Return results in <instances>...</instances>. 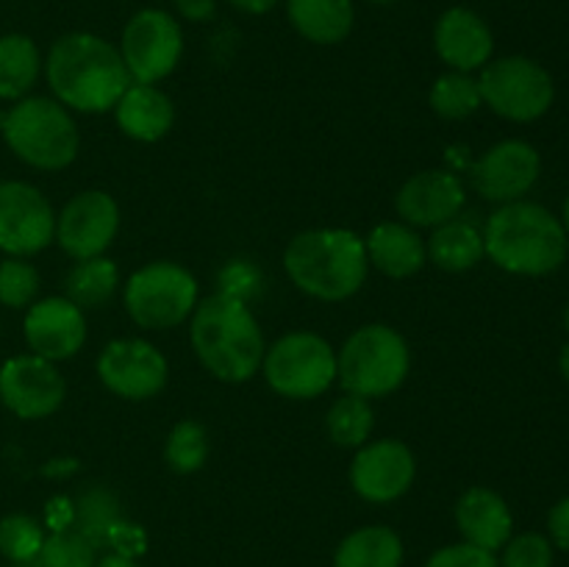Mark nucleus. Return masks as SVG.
I'll list each match as a JSON object with an SVG mask.
<instances>
[{
  "label": "nucleus",
  "instance_id": "obj_1",
  "mask_svg": "<svg viewBox=\"0 0 569 567\" xmlns=\"http://www.w3.org/2000/svg\"><path fill=\"white\" fill-rule=\"evenodd\" d=\"M44 76L64 109L103 115L131 87L120 50L94 33H67L56 39L44 59Z\"/></svg>",
  "mask_w": 569,
  "mask_h": 567
},
{
  "label": "nucleus",
  "instance_id": "obj_2",
  "mask_svg": "<svg viewBox=\"0 0 569 567\" xmlns=\"http://www.w3.org/2000/svg\"><path fill=\"white\" fill-rule=\"evenodd\" d=\"M189 339L200 365L228 384L250 381L267 354L253 311L231 292H217L194 306Z\"/></svg>",
  "mask_w": 569,
  "mask_h": 567
},
{
  "label": "nucleus",
  "instance_id": "obj_3",
  "mask_svg": "<svg viewBox=\"0 0 569 567\" xmlns=\"http://www.w3.org/2000/svg\"><path fill=\"white\" fill-rule=\"evenodd\" d=\"M569 237L559 217L531 200L503 203L483 228L489 259L515 276H548L567 259Z\"/></svg>",
  "mask_w": 569,
  "mask_h": 567
},
{
  "label": "nucleus",
  "instance_id": "obj_4",
  "mask_svg": "<svg viewBox=\"0 0 569 567\" xmlns=\"http://www.w3.org/2000/svg\"><path fill=\"white\" fill-rule=\"evenodd\" d=\"M283 267L300 292L317 300H348L370 272L365 239L348 228H311L283 250Z\"/></svg>",
  "mask_w": 569,
  "mask_h": 567
},
{
  "label": "nucleus",
  "instance_id": "obj_5",
  "mask_svg": "<svg viewBox=\"0 0 569 567\" xmlns=\"http://www.w3.org/2000/svg\"><path fill=\"white\" fill-rule=\"evenodd\" d=\"M3 139L17 159L37 170H64L76 161L81 137L56 98H22L6 111Z\"/></svg>",
  "mask_w": 569,
  "mask_h": 567
},
{
  "label": "nucleus",
  "instance_id": "obj_6",
  "mask_svg": "<svg viewBox=\"0 0 569 567\" xmlns=\"http://www.w3.org/2000/svg\"><path fill=\"white\" fill-rule=\"evenodd\" d=\"M409 367V345L383 322L361 326L350 334L337 356V378L345 392L367 400L392 395L406 381Z\"/></svg>",
  "mask_w": 569,
  "mask_h": 567
},
{
  "label": "nucleus",
  "instance_id": "obj_7",
  "mask_svg": "<svg viewBox=\"0 0 569 567\" xmlns=\"http://www.w3.org/2000/svg\"><path fill=\"white\" fill-rule=\"evenodd\" d=\"M198 306V281L187 267L176 261H150L139 267L126 284V311L137 326L164 328L181 326Z\"/></svg>",
  "mask_w": 569,
  "mask_h": 567
},
{
  "label": "nucleus",
  "instance_id": "obj_8",
  "mask_svg": "<svg viewBox=\"0 0 569 567\" xmlns=\"http://www.w3.org/2000/svg\"><path fill=\"white\" fill-rule=\"evenodd\" d=\"M267 384L292 400H311L337 381V354L320 334L292 331L267 348L261 361Z\"/></svg>",
  "mask_w": 569,
  "mask_h": 567
},
{
  "label": "nucleus",
  "instance_id": "obj_9",
  "mask_svg": "<svg viewBox=\"0 0 569 567\" xmlns=\"http://www.w3.org/2000/svg\"><path fill=\"white\" fill-rule=\"evenodd\" d=\"M481 100L511 122H533L553 106L556 87L550 72L528 56H503L481 67Z\"/></svg>",
  "mask_w": 569,
  "mask_h": 567
},
{
  "label": "nucleus",
  "instance_id": "obj_10",
  "mask_svg": "<svg viewBox=\"0 0 569 567\" xmlns=\"http://www.w3.org/2000/svg\"><path fill=\"white\" fill-rule=\"evenodd\" d=\"M120 56L133 83H156L170 76L183 53L181 26L161 9H142L122 28Z\"/></svg>",
  "mask_w": 569,
  "mask_h": 567
},
{
  "label": "nucleus",
  "instance_id": "obj_11",
  "mask_svg": "<svg viewBox=\"0 0 569 567\" xmlns=\"http://www.w3.org/2000/svg\"><path fill=\"white\" fill-rule=\"evenodd\" d=\"M56 239V211L33 183L0 181V250L33 256Z\"/></svg>",
  "mask_w": 569,
  "mask_h": 567
},
{
  "label": "nucleus",
  "instance_id": "obj_12",
  "mask_svg": "<svg viewBox=\"0 0 569 567\" xmlns=\"http://www.w3.org/2000/svg\"><path fill=\"white\" fill-rule=\"evenodd\" d=\"M98 378L126 400H148L167 387L164 354L144 339H114L98 356Z\"/></svg>",
  "mask_w": 569,
  "mask_h": 567
},
{
  "label": "nucleus",
  "instance_id": "obj_13",
  "mask_svg": "<svg viewBox=\"0 0 569 567\" xmlns=\"http://www.w3.org/2000/svg\"><path fill=\"white\" fill-rule=\"evenodd\" d=\"M67 384L56 361L37 354L14 356L0 367V400L22 420H42L64 404Z\"/></svg>",
  "mask_w": 569,
  "mask_h": 567
},
{
  "label": "nucleus",
  "instance_id": "obj_14",
  "mask_svg": "<svg viewBox=\"0 0 569 567\" xmlns=\"http://www.w3.org/2000/svg\"><path fill=\"white\" fill-rule=\"evenodd\" d=\"M117 228H120V209L114 198L100 189H87L67 200L61 215H56L53 242H59L72 259H92L103 256L106 248L114 242Z\"/></svg>",
  "mask_w": 569,
  "mask_h": 567
},
{
  "label": "nucleus",
  "instance_id": "obj_15",
  "mask_svg": "<svg viewBox=\"0 0 569 567\" xmlns=\"http://www.w3.org/2000/svg\"><path fill=\"white\" fill-rule=\"evenodd\" d=\"M417 476V461L400 439L365 442L350 465V484L367 504H392L403 498Z\"/></svg>",
  "mask_w": 569,
  "mask_h": 567
},
{
  "label": "nucleus",
  "instance_id": "obj_16",
  "mask_svg": "<svg viewBox=\"0 0 569 567\" xmlns=\"http://www.w3.org/2000/svg\"><path fill=\"white\" fill-rule=\"evenodd\" d=\"M542 172L537 148L522 139H503L492 145L472 167V187L495 203H515L533 189Z\"/></svg>",
  "mask_w": 569,
  "mask_h": 567
},
{
  "label": "nucleus",
  "instance_id": "obj_17",
  "mask_svg": "<svg viewBox=\"0 0 569 567\" xmlns=\"http://www.w3.org/2000/svg\"><path fill=\"white\" fill-rule=\"evenodd\" d=\"M22 331H26L28 348L48 361L72 359L87 342L83 311L67 298L33 300L28 306Z\"/></svg>",
  "mask_w": 569,
  "mask_h": 567
},
{
  "label": "nucleus",
  "instance_id": "obj_18",
  "mask_svg": "<svg viewBox=\"0 0 569 567\" xmlns=\"http://www.w3.org/2000/svg\"><path fill=\"white\" fill-rule=\"evenodd\" d=\"M395 206L406 226L437 228L459 217L465 206V187L448 170L417 172L400 187Z\"/></svg>",
  "mask_w": 569,
  "mask_h": 567
},
{
  "label": "nucleus",
  "instance_id": "obj_19",
  "mask_svg": "<svg viewBox=\"0 0 569 567\" xmlns=\"http://www.w3.org/2000/svg\"><path fill=\"white\" fill-rule=\"evenodd\" d=\"M433 48L448 67L459 72H472L492 61L495 37L478 11L467 9V6H453L437 20Z\"/></svg>",
  "mask_w": 569,
  "mask_h": 567
},
{
  "label": "nucleus",
  "instance_id": "obj_20",
  "mask_svg": "<svg viewBox=\"0 0 569 567\" xmlns=\"http://www.w3.org/2000/svg\"><path fill=\"white\" fill-rule=\"evenodd\" d=\"M456 526L465 543L483 550H500L511 539L515 517L503 495L489 487H470L456 504Z\"/></svg>",
  "mask_w": 569,
  "mask_h": 567
},
{
  "label": "nucleus",
  "instance_id": "obj_21",
  "mask_svg": "<svg viewBox=\"0 0 569 567\" xmlns=\"http://www.w3.org/2000/svg\"><path fill=\"white\" fill-rule=\"evenodd\" d=\"M117 126L137 142H156L176 120L172 100L156 83H131L114 106Z\"/></svg>",
  "mask_w": 569,
  "mask_h": 567
},
{
  "label": "nucleus",
  "instance_id": "obj_22",
  "mask_svg": "<svg viewBox=\"0 0 569 567\" xmlns=\"http://www.w3.org/2000/svg\"><path fill=\"white\" fill-rule=\"evenodd\" d=\"M367 259L389 278H409L426 265V245L406 222H381L365 239Z\"/></svg>",
  "mask_w": 569,
  "mask_h": 567
},
{
  "label": "nucleus",
  "instance_id": "obj_23",
  "mask_svg": "<svg viewBox=\"0 0 569 567\" xmlns=\"http://www.w3.org/2000/svg\"><path fill=\"white\" fill-rule=\"evenodd\" d=\"M289 22L315 44H337L356 20L353 0H287Z\"/></svg>",
  "mask_w": 569,
  "mask_h": 567
},
{
  "label": "nucleus",
  "instance_id": "obj_24",
  "mask_svg": "<svg viewBox=\"0 0 569 567\" xmlns=\"http://www.w3.org/2000/svg\"><path fill=\"white\" fill-rule=\"evenodd\" d=\"M403 543L387 526H365L350 531L333 554V567H400Z\"/></svg>",
  "mask_w": 569,
  "mask_h": 567
},
{
  "label": "nucleus",
  "instance_id": "obj_25",
  "mask_svg": "<svg viewBox=\"0 0 569 567\" xmlns=\"http://www.w3.org/2000/svg\"><path fill=\"white\" fill-rule=\"evenodd\" d=\"M426 253L437 267L448 272L472 270L487 256L483 250V231H478L467 220H450L433 228L426 245Z\"/></svg>",
  "mask_w": 569,
  "mask_h": 567
},
{
  "label": "nucleus",
  "instance_id": "obj_26",
  "mask_svg": "<svg viewBox=\"0 0 569 567\" xmlns=\"http://www.w3.org/2000/svg\"><path fill=\"white\" fill-rule=\"evenodd\" d=\"M42 72V56L37 42L26 33L0 37V98L22 100Z\"/></svg>",
  "mask_w": 569,
  "mask_h": 567
},
{
  "label": "nucleus",
  "instance_id": "obj_27",
  "mask_svg": "<svg viewBox=\"0 0 569 567\" xmlns=\"http://www.w3.org/2000/svg\"><path fill=\"white\" fill-rule=\"evenodd\" d=\"M120 520V498L103 484H89L72 498V531L89 539L94 548H106L111 528Z\"/></svg>",
  "mask_w": 569,
  "mask_h": 567
},
{
  "label": "nucleus",
  "instance_id": "obj_28",
  "mask_svg": "<svg viewBox=\"0 0 569 567\" xmlns=\"http://www.w3.org/2000/svg\"><path fill=\"white\" fill-rule=\"evenodd\" d=\"M120 284V270L106 256H92V259H81L67 276V300L78 306V309H98L103 306L111 295L117 292Z\"/></svg>",
  "mask_w": 569,
  "mask_h": 567
},
{
  "label": "nucleus",
  "instance_id": "obj_29",
  "mask_svg": "<svg viewBox=\"0 0 569 567\" xmlns=\"http://www.w3.org/2000/svg\"><path fill=\"white\" fill-rule=\"evenodd\" d=\"M372 426H376V415H372L370 400L361 395H342L337 404L328 409L326 428L328 437L339 445V448H361L370 439Z\"/></svg>",
  "mask_w": 569,
  "mask_h": 567
},
{
  "label": "nucleus",
  "instance_id": "obj_30",
  "mask_svg": "<svg viewBox=\"0 0 569 567\" xmlns=\"http://www.w3.org/2000/svg\"><path fill=\"white\" fill-rule=\"evenodd\" d=\"M428 103L445 120H465V117L476 115L483 106L481 89H478V78L470 72H445L433 81Z\"/></svg>",
  "mask_w": 569,
  "mask_h": 567
},
{
  "label": "nucleus",
  "instance_id": "obj_31",
  "mask_svg": "<svg viewBox=\"0 0 569 567\" xmlns=\"http://www.w3.org/2000/svg\"><path fill=\"white\" fill-rule=\"evenodd\" d=\"M44 537L42 523L31 515H6L0 520V554L11 565H37Z\"/></svg>",
  "mask_w": 569,
  "mask_h": 567
},
{
  "label": "nucleus",
  "instance_id": "obj_32",
  "mask_svg": "<svg viewBox=\"0 0 569 567\" xmlns=\"http://www.w3.org/2000/svg\"><path fill=\"white\" fill-rule=\"evenodd\" d=\"M209 459V434L200 422L181 420L172 426L170 437L164 442V461L176 472H194Z\"/></svg>",
  "mask_w": 569,
  "mask_h": 567
},
{
  "label": "nucleus",
  "instance_id": "obj_33",
  "mask_svg": "<svg viewBox=\"0 0 569 567\" xmlns=\"http://www.w3.org/2000/svg\"><path fill=\"white\" fill-rule=\"evenodd\" d=\"M94 561H98V548L78 531L67 528L44 537L37 567H94Z\"/></svg>",
  "mask_w": 569,
  "mask_h": 567
},
{
  "label": "nucleus",
  "instance_id": "obj_34",
  "mask_svg": "<svg viewBox=\"0 0 569 567\" xmlns=\"http://www.w3.org/2000/svg\"><path fill=\"white\" fill-rule=\"evenodd\" d=\"M39 272L22 256H6L0 261V304L9 309H28L37 300Z\"/></svg>",
  "mask_w": 569,
  "mask_h": 567
},
{
  "label": "nucleus",
  "instance_id": "obj_35",
  "mask_svg": "<svg viewBox=\"0 0 569 567\" xmlns=\"http://www.w3.org/2000/svg\"><path fill=\"white\" fill-rule=\"evenodd\" d=\"M500 550V567H553V543L545 534H517Z\"/></svg>",
  "mask_w": 569,
  "mask_h": 567
},
{
  "label": "nucleus",
  "instance_id": "obj_36",
  "mask_svg": "<svg viewBox=\"0 0 569 567\" xmlns=\"http://www.w3.org/2000/svg\"><path fill=\"white\" fill-rule=\"evenodd\" d=\"M426 567H500L498 556L492 550H483L478 545L470 543H456L439 548L431 559L426 561Z\"/></svg>",
  "mask_w": 569,
  "mask_h": 567
},
{
  "label": "nucleus",
  "instance_id": "obj_37",
  "mask_svg": "<svg viewBox=\"0 0 569 567\" xmlns=\"http://www.w3.org/2000/svg\"><path fill=\"white\" fill-rule=\"evenodd\" d=\"M106 548H111V554L137 559V556H142L144 548H148V537H144V531L137 526V523L120 520L114 528H111L109 539H106Z\"/></svg>",
  "mask_w": 569,
  "mask_h": 567
},
{
  "label": "nucleus",
  "instance_id": "obj_38",
  "mask_svg": "<svg viewBox=\"0 0 569 567\" xmlns=\"http://www.w3.org/2000/svg\"><path fill=\"white\" fill-rule=\"evenodd\" d=\"M548 531H550V543H553L556 548L569 550V495L550 509Z\"/></svg>",
  "mask_w": 569,
  "mask_h": 567
},
{
  "label": "nucleus",
  "instance_id": "obj_39",
  "mask_svg": "<svg viewBox=\"0 0 569 567\" xmlns=\"http://www.w3.org/2000/svg\"><path fill=\"white\" fill-rule=\"evenodd\" d=\"M44 523L50 531H67L72 528V500L70 498H53L44 509Z\"/></svg>",
  "mask_w": 569,
  "mask_h": 567
},
{
  "label": "nucleus",
  "instance_id": "obj_40",
  "mask_svg": "<svg viewBox=\"0 0 569 567\" xmlns=\"http://www.w3.org/2000/svg\"><path fill=\"white\" fill-rule=\"evenodd\" d=\"M176 9L181 11V17L192 22H206L214 17L217 3L214 0H176Z\"/></svg>",
  "mask_w": 569,
  "mask_h": 567
},
{
  "label": "nucleus",
  "instance_id": "obj_41",
  "mask_svg": "<svg viewBox=\"0 0 569 567\" xmlns=\"http://www.w3.org/2000/svg\"><path fill=\"white\" fill-rule=\"evenodd\" d=\"M281 0H231L233 9L244 11V14H267L272 11Z\"/></svg>",
  "mask_w": 569,
  "mask_h": 567
},
{
  "label": "nucleus",
  "instance_id": "obj_42",
  "mask_svg": "<svg viewBox=\"0 0 569 567\" xmlns=\"http://www.w3.org/2000/svg\"><path fill=\"white\" fill-rule=\"evenodd\" d=\"M94 567H139V561L128 559V556H120V554H106L94 561Z\"/></svg>",
  "mask_w": 569,
  "mask_h": 567
},
{
  "label": "nucleus",
  "instance_id": "obj_43",
  "mask_svg": "<svg viewBox=\"0 0 569 567\" xmlns=\"http://www.w3.org/2000/svg\"><path fill=\"white\" fill-rule=\"evenodd\" d=\"M559 365H561V376L567 378V384H569V342L565 345V348H561V359H559Z\"/></svg>",
  "mask_w": 569,
  "mask_h": 567
},
{
  "label": "nucleus",
  "instance_id": "obj_44",
  "mask_svg": "<svg viewBox=\"0 0 569 567\" xmlns=\"http://www.w3.org/2000/svg\"><path fill=\"white\" fill-rule=\"evenodd\" d=\"M561 226H565V231H567V237H569V195H567V200H565V215H561Z\"/></svg>",
  "mask_w": 569,
  "mask_h": 567
},
{
  "label": "nucleus",
  "instance_id": "obj_45",
  "mask_svg": "<svg viewBox=\"0 0 569 567\" xmlns=\"http://www.w3.org/2000/svg\"><path fill=\"white\" fill-rule=\"evenodd\" d=\"M565 326H567V331H569V304H567V311H565Z\"/></svg>",
  "mask_w": 569,
  "mask_h": 567
},
{
  "label": "nucleus",
  "instance_id": "obj_46",
  "mask_svg": "<svg viewBox=\"0 0 569 567\" xmlns=\"http://www.w3.org/2000/svg\"><path fill=\"white\" fill-rule=\"evenodd\" d=\"M370 3H395V0H370Z\"/></svg>",
  "mask_w": 569,
  "mask_h": 567
},
{
  "label": "nucleus",
  "instance_id": "obj_47",
  "mask_svg": "<svg viewBox=\"0 0 569 567\" xmlns=\"http://www.w3.org/2000/svg\"><path fill=\"white\" fill-rule=\"evenodd\" d=\"M11 567H37V565H11Z\"/></svg>",
  "mask_w": 569,
  "mask_h": 567
}]
</instances>
